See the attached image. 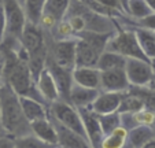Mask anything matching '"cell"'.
<instances>
[{"label":"cell","instance_id":"6da1fadb","mask_svg":"<svg viewBox=\"0 0 155 148\" xmlns=\"http://www.w3.org/2000/svg\"><path fill=\"white\" fill-rule=\"evenodd\" d=\"M0 121L4 133L12 139L32 134L30 122L24 114L19 96L3 81L0 82Z\"/></svg>","mask_w":155,"mask_h":148},{"label":"cell","instance_id":"7a4b0ae2","mask_svg":"<svg viewBox=\"0 0 155 148\" xmlns=\"http://www.w3.org/2000/svg\"><path fill=\"white\" fill-rule=\"evenodd\" d=\"M50 115L51 119L58 122L59 125L70 129L71 132L88 140L81 114H80L78 108H76L73 104H70L69 102H64V100H58L50 106Z\"/></svg>","mask_w":155,"mask_h":148},{"label":"cell","instance_id":"3957f363","mask_svg":"<svg viewBox=\"0 0 155 148\" xmlns=\"http://www.w3.org/2000/svg\"><path fill=\"white\" fill-rule=\"evenodd\" d=\"M2 3L4 6L7 18V32L3 43L18 44L28 23L24 7L19 3V0H2Z\"/></svg>","mask_w":155,"mask_h":148},{"label":"cell","instance_id":"277c9868","mask_svg":"<svg viewBox=\"0 0 155 148\" xmlns=\"http://www.w3.org/2000/svg\"><path fill=\"white\" fill-rule=\"evenodd\" d=\"M106 49L121 54L126 59H143V61L150 62V59L144 55L143 49L139 44L135 30H120L115 35H113Z\"/></svg>","mask_w":155,"mask_h":148},{"label":"cell","instance_id":"5b68a950","mask_svg":"<svg viewBox=\"0 0 155 148\" xmlns=\"http://www.w3.org/2000/svg\"><path fill=\"white\" fill-rule=\"evenodd\" d=\"M76 38H68V40H55L48 51V56L55 62L58 66L64 69L74 70L76 67Z\"/></svg>","mask_w":155,"mask_h":148},{"label":"cell","instance_id":"8992f818","mask_svg":"<svg viewBox=\"0 0 155 148\" xmlns=\"http://www.w3.org/2000/svg\"><path fill=\"white\" fill-rule=\"evenodd\" d=\"M125 71L133 87H148L155 78L151 63L143 59H126Z\"/></svg>","mask_w":155,"mask_h":148},{"label":"cell","instance_id":"52a82bcc","mask_svg":"<svg viewBox=\"0 0 155 148\" xmlns=\"http://www.w3.org/2000/svg\"><path fill=\"white\" fill-rule=\"evenodd\" d=\"M47 69L51 71L54 80H55V84H56V87H58L59 95H61V100L69 102L71 88H73V85H74L73 70L58 66L50 56H48V59H47Z\"/></svg>","mask_w":155,"mask_h":148},{"label":"cell","instance_id":"ba28073f","mask_svg":"<svg viewBox=\"0 0 155 148\" xmlns=\"http://www.w3.org/2000/svg\"><path fill=\"white\" fill-rule=\"evenodd\" d=\"M19 43H21V45L26 49V52L29 54V56L48 49L47 45H45L44 30L38 25H35V23H30V22L26 23L24 33L21 36Z\"/></svg>","mask_w":155,"mask_h":148},{"label":"cell","instance_id":"9c48e42d","mask_svg":"<svg viewBox=\"0 0 155 148\" xmlns=\"http://www.w3.org/2000/svg\"><path fill=\"white\" fill-rule=\"evenodd\" d=\"M130 82L128 80L125 69L100 71V90L103 92H128Z\"/></svg>","mask_w":155,"mask_h":148},{"label":"cell","instance_id":"30bf717a","mask_svg":"<svg viewBox=\"0 0 155 148\" xmlns=\"http://www.w3.org/2000/svg\"><path fill=\"white\" fill-rule=\"evenodd\" d=\"M78 111L81 114L85 132H87L88 140L91 143L92 148H100L103 139H104V133L102 130L97 114H95L92 108H78Z\"/></svg>","mask_w":155,"mask_h":148},{"label":"cell","instance_id":"8fae6325","mask_svg":"<svg viewBox=\"0 0 155 148\" xmlns=\"http://www.w3.org/2000/svg\"><path fill=\"white\" fill-rule=\"evenodd\" d=\"M125 93V92H124ZM124 93L120 92H103L100 90L99 96L92 104V111L97 115H104V114L118 113L121 102H122Z\"/></svg>","mask_w":155,"mask_h":148},{"label":"cell","instance_id":"7c38bea8","mask_svg":"<svg viewBox=\"0 0 155 148\" xmlns=\"http://www.w3.org/2000/svg\"><path fill=\"white\" fill-rule=\"evenodd\" d=\"M36 85H37V89H38V92H40L41 97L45 100L47 104L51 106L52 103L61 100V95H59L58 87H56V84H55V80H54L51 71L47 69V66L40 73V76L37 77Z\"/></svg>","mask_w":155,"mask_h":148},{"label":"cell","instance_id":"4fadbf2b","mask_svg":"<svg viewBox=\"0 0 155 148\" xmlns=\"http://www.w3.org/2000/svg\"><path fill=\"white\" fill-rule=\"evenodd\" d=\"M99 93L100 89H92V88H85L74 84L71 88L69 103L76 108H91Z\"/></svg>","mask_w":155,"mask_h":148},{"label":"cell","instance_id":"5bb4252c","mask_svg":"<svg viewBox=\"0 0 155 148\" xmlns=\"http://www.w3.org/2000/svg\"><path fill=\"white\" fill-rule=\"evenodd\" d=\"M32 128V133L36 137H38L40 140L59 147V140H58V132H56L55 123L52 119L50 118H44V119H38L30 123Z\"/></svg>","mask_w":155,"mask_h":148},{"label":"cell","instance_id":"9a60e30c","mask_svg":"<svg viewBox=\"0 0 155 148\" xmlns=\"http://www.w3.org/2000/svg\"><path fill=\"white\" fill-rule=\"evenodd\" d=\"M54 121V119H52ZM56 132H58V140L61 148H92L91 143L88 141L85 137L71 132L70 129L59 125L58 122L54 121Z\"/></svg>","mask_w":155,"mask_h":148},{"label":"cell","instance_id":"2e32d148","mask_svg":"<svg viewBox=\"0 0 155 148\" xmlns=\"http://www.w3.org/2000/svg\"><path fill=\"white\" fill-rule=\"evenodd\" d=\"M74 84L85 88L100 89V70L97 67H74L73 70Z\"/></svg>","mask_w":155,"mask_h":148},{"label":"cell","instance_id":"e0dca14e","mask_svg":"<svg viewBox=\"0 0 155 148\" xmlns=\"http://www.w3.org/2000/svg\"><path fill=\"white\" fill-rule=\"evenodd\" d=\"M19 100L25 117H26V119L30 123L35 121H38V119L50 118V108L47 107L45 103L38 102L36 99L25 97V96H22V97L19 96Z\"/></svg>","mask_w":155,"mask_h":148},{"label":"cell","instance_id":"ac0fdd59","mask_svg":"<svg viewBox=\"0 0 155 148\" xmlns=\"http://www.w3.org/2000/svg\"><path fill=\"white\" fill-rule=\"evenodd\" d=\"M152 139H155V130L152 126L139 125L129 130L128 141L130 148H143Z\"/></svg>","mask_w":155,"mask_h":148},{"label":"cell","instance_id":"d6986e66","mask_svg":"<svg viewBox=\"0 0 155 148\" xmlns=\"http://www.w3.org/2000/svg\"><path fill=\"white\" fill-rule=\"evenodd\" d=\"M126 66V58L121 54L106 49L100 55L99 62H97V69L100 71H108V70H117V69H125Z\"/></svg>","mask_w":155,"mask_h":148},{"label":"cell","instance_id":"ffe728a7","mask_svg":"<svg viewBox=\"0 0 155 148\" xmlns=\"http://www.w3.org/2000/svg\"><path fill=\"white\" fill-rule=\"evenodd\" d=\"M70 0H47L44 7V14L51 15L58 22L63 21L70 11Z\"/></svg>","mask_w":155,"mask_h":148},{"label":"cell","instance_id":"44dd1931","mask_svg":"<svg viewBox=\"0 0 155 148\" xmlns=\"http://www.w3.org/2000/svg\"><path fill=\"white\" fill-rule=\"evenodd\" d=\"M45 3L47 0H24L22 2V7H24L28 22L35 23V25L40 23V19L44 14Z\"/></svg>","mask_w":155,"mask_h":148},{"label":"cell","instance_id":"7402d4cb","mask_svg":"<svg viewBox=\"0 0 155 148\" xmlns=\"http://www.w3.org/2000/svg\"><path fill=\"white\" fill-rule=\"evenodd\" d=\"M135 32L144 55L151 61L152 58H155V33L141 28H136Z\"/></svg>","mask_w":155,"mask_h":148},{"label":"cell","instance_id":"603a6c76","mask_svg":"<svg viewBox=\"0 0 155 148\" xmlns=\"http://www.w3.org/2000/svg\"><path fill=\"white\" fill-rule=\"evenodd\" d=\"M129 130H126L124 126H120L113 133L104 136L100 148H125L128 141Z\"/></svg>","mask_w":155,"mask_h":148},{"label":"cell","instance_id":"cb8c5ba5","mask_svg":"<svg viewBox=\"0 0 155 148\" xmlns=\"http://www.w3.org/2000/svg\"><path fill=\"white\" fill-rule=\"evenodd\" d=\"M128 92L136 95L144 104V110L155 114V90H152L150 87H133L128 89Z\"/></svg>","mask_w":155,"mask_h":148},{"label":"cell","instance_id":"d4e9b609","mask_svg":"<svg viewBox=\"0 0 155 148\" xmlns=\"http://www.w3.org/2000/svg\"><path fill=\"white\" fill-rule=\"evenodd\" d=\"M141 110H144V104L137 96L130 92L124 93V97H122V102H121L118 113L120 114H136V113H140Z\"/></svg>","mask_w":155,"mask_h":148},{"label":"cell","instance_id":"484cf974","mask_svg":"<svg viewBox=\"0 0 155 148\" xmlns=\"http://www.w3.org/2000/svg\"><path fill=\"white\" fill-rule=\"evenodd\" d=\"M151 8L148 7L146 0H128L126 4V14L129 17L135 18L136 21L147 17L151 14Z\"/></svg>","mask_w":155,"mask_h":148},{"label":"cell","instance_id":"4316f807","mask_svg":"<svg viewBox=\"0 0 155 148\" xmlns=\"http://www.w3.org/2000/svg\"><path fill=\"white\" fill-rule=\"evenodd\" d=\"M97 117H99V122H100V126H102V130H103V133H104V136L113 133L115 129L122 126L120 113L104 114V115H97Z\"/></svg>","mask_w":155,"mask_h":148},{"label":"cell","instance_id":"83f0119b","mask_svg":"<svg viewBox=\"0 0 155 148\" xmlns=\"http://www.w3.org/2000/svg\"><path fill=\"white\" fill-rule=\"evenodd\" d=\"M15 148H58V147L43 141V140H40L32 133L28 134V136L15 139Z\"/></svg>","mask_w":155,"mask_h":148},{"label":"cell","instance_id":"f1b7e54d","mask_svg":"<svg viewBox=\"0 0 155 148\" xmlns=\"http://www.w3.org/2000/svg\"><path fill=\"white\" fill-rule=\"evenodd\" d=\"M54 36L56 37V40H68V38L77 37L73 28H71V25L69 23V21L66 19V18L56 25V28L54 29Z\"/></svg>","mask_w":155,"mask_h":148},{"label":"cell","instance_id":"f546056e","mask_svg":"<svg viewBox=\"0 0 155 148\" xmlns=\"http://www.w3.org/2000/svg\"><path fill=\"white\" fill-rule=\"evenodd\" d=\"M137 28H141V29H146L155 33V12H151L147 17L137 19Z\"/></svg>","mask_w":155,"mask_h":148},{"label":"cell","instance_id":"4dcf8cb0","mask_svg":"<svg viewBox=\"0 0 155 148\" xmlns=\"http://www.w3.org/2000/svg\"><path fill=\"white\" fill-rule=\"evenodd\" d=\"M95 2L107 10H115V11L125 12V7H124L121 0H95Z\"/></svg>","mask_w":155,"mask_h":148},{"label":"cell","instance_id":"1f68e13d","mask_svg":"<svg viewBox=\"0 0 155 148\" xmlns=\"http://www.w3.org/2000/svg\"><path fill=\"white\" fill-rule=\"evenodd\" d=\"M7 32V18H6V11H4L3 3L0 4V43H3L4 37H6Z\"/></svg>","mask_w":155,"mask_h":148},{"label":"cell","instance_id":"d6a6232c","mask_svg":"<svg viewBox=\"0 0 155 148\" xmlns=\"http://www.w3.org/2000/svg\"><path fill=\"white\" fill-rule=\"evenodd\" d=\"M0 148H15V139L10 136L0 137Z\"/></svg>","mask_w":155,"mask_h":148},{"label":"cell","instance_id":"836d02e7","mask_svg":"<svg viewBox=\"0 0 155 148\" xmlns=\"http://www.w3.org/2000/svg\"><path fill=\"white\" fill-rule=\"evenodd\" d=\"M147 4H148V7L151 8L152 12H155V0H146Z\"/></svg>","mask_w":155,"mask_h":148},{"label":"cell","instance_id":"e575fe53","mask_svg":"<svg viewBox=\"0 0 155 148\" xmlns=\"http://www.w3.org/2000/svg\"><path fill=\"white\" fill-rule=\"evenodd\" d=\"M143 148H155V139H152L151 141H148Z\"/></svg>","mask_w":155,"mask_h":148},{"label":"cell","instance_id":"d590c367","mask_svg":"<svg viewBox=\"0 0 155 148\" xmlns=\"http://www.w3.org/2000/svg\"><path fill=\"white\" fill-rule=\"evenodd\" d=\"M150 63H151V67H152V70H154V76H155V58H152L151 61H150Z\"/></svg>","mask_w":155,"mask_h":148},{"label":"cell","instance_id":"8d00e7d4","mask_svg":"<svg viewBox=\"0 0 155 148\" xmlns=\"http://www.w3.org/2000/svg\"><path fill=\"white\" fill-rule=\"evenodd\" d=\"M3 136H7V134L4 133V130H3V126H2V121H0V137H3Z\"/></svg>","mask_w":155,"mask_h":148},{"label":"cell","instance_id":"74e56055","mask_svg":"<svg viewBox=\"0 0 155 148\" xmlns=\"http://www.w3.org/2000/svg\"><path fill=\"white\" fill-rule=\"evenodd\" d=\"M148 87H150V88H151V89H152V90H155V78H154V80H152V82H151V84H150V85H148Z\"/></svg>","mask_w":155,"mask_h":148},{"label":"cell","instance_id":"f35d334b","mask_svg":"<svg viewBox=\"0 0 155 148\" xmlns=\"http://www.w3.org/2000/svg\"><path fill=\"white\" fill-rule=\"evenodd\" d=\"M152 128H154V130H155V123H154V125H152Z\"/></svg>","mask_w":155,"mask_h":148},{"label":"cell","instance_id":"ab89813d","mask_svg":"<svg viewBox=\"0 0 155 148\" xmlns=\"http://www.w3.org/2000/svg\"><path fill=\"white\" fill-rule=\"evenodd\" d=\"M0 4H2V0H0Z\"/></svg>","mask_w":155,"mask_h":148},{"label":"cell","instance_id":"60d3db41","mask_svg":"<svg viewBox=\"0 0 155 148\" xmlns=\"http://www.w3.org/2000/svg\"><path fill=\"white\" fill-rule=\"evenodd\" d=\"M0 47H2V43H0Z\"/></svg>","mask_w":155,"mask_h":148},{"label":"cell","instance_id":"b9f144b4","mask_svg":"<svg viewBox=\"0 0 155 148\" xmlns=\"http://www.w3.org/2000/svg\"><path fill=\"white\" fill-rule=\"evenodd\" d=\"M58 148H61V147H58Z\"/></svg>","mask_w":155,"mask_h":148},{"label":"cell","instance_id":"7bdbcfd3","mask_svg":"<svg viewBox=\"0 0 155 148\" xmlns=\"http://www.w3.org/2000/svg\"><path fill=\"white\" fill-rule=\"evenodd\" d=\"M22 2H24V0H22Z\"/></svg>","mask_w":155,"mask_h":148},{"label":"cell","instance_id":"ee69618b","mask_svg":"<svg viewBox=\"0 0 155 148\" xmlns=\"http://www.w3.org/2000/svg\"><path fill=\"white\" fill-rule=\"evenodd\" d=\"M0 82H2V81H0Z\"/></svg>","mask_w":155,"mask_h":148}]
</instances>
